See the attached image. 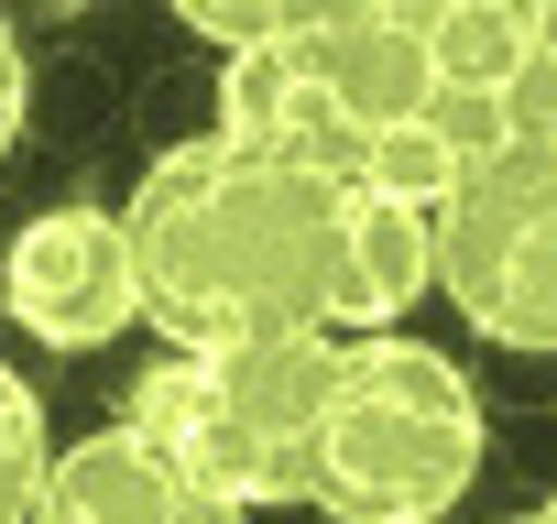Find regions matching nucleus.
I'll return each instance as SVG.
<instances>
[{
  "mask_svg": "<svg viewBox=\"0 0 557 524\" xmlns=\"http://www.w3.org/2000/svg\"><path fill=\"white\" fill-rule=\"evenodd\" d=\"M503 132H546L557 142V0H535V23H524V66L503 88Z\"/></svg>",
  "mask_w": 557,
  "mask_h": 524,
  "instance_id": "11",
  "label": "nucleus"
},
{
  "mask_svg": "<svg viewBox=\"0 0 557 524\" xmlns=\"http://www.w3.org/2000/svg\"><path fill=\"white\" fill-rule=\"evenodd\" d=\"M0 307H12L23 339L45 350H110L143 328V274H132V229L121 208H45L12 229V251H0Z\"/></svg>",
  "mask_w": 557,
  "mask_h": 524,
  "instance_id": "5",
  "label": "nucleus"
},
{
  "mask_svg": "<svg viewBox=\"0 0 557 524\" xmlns=\"http://www.w3.org/2000/svg\"><path fill=\"white\" fill-rule=\"evenodd\" d=\"M481 394L448 350L405 328L339 339V372L307 426V502L329 524H448L481 481Z\"/></svg>",
  "mask_w": 557,
  "mask_h": 524,
  "instance_id": "2",
  "label": "nucleus"
},
{
  "mask_svg": "<svg viewBox=\"0 0 557 524\" xmlns=\"http://www.w3.org/2000/svg\"><path fill=\"white\" fill-rule=\"evenodd\" d=\"M437 285V229L416 197L394 186H361L339 175V208H329V274H318V317L339 339L361 328H405V307Z\"/></svg>",
  "mask_w": 557,
  "mask_h": 524,
  "instance_id": "6",
  "label": "nucleus"
},
{
  "mask_svg": "<svg viewBox=\"0 0 557 524\" xmlns=\"http://www.w3.org/2000/svg\"><path fill=\"white\" fill-rule=\"evenodd\" d=\"M513 524H557V502H535V513H513Z\"/></svg>",
  "mask_w": 557,
  "mask_h": 524,
  "instance_id": "14",
  "label": "nucleus"
},
{
  "mask_svg": "<svg viewBox=\"0 0 557 524\" xmlns=\"http://www.w3.org/2000/svg\"><path fill=\"white\" fill-rule=\"evenodd\" d=\"M45 459H55V437H45V404H34V383L0 361V524H23L34 513V491H45Z\"/></svg>",
  "mask_w": 557,
  "mask_h": 524,
  "instance_id": "10",
  "label": "nucleus"
},
{
  "mask_svg": "<svg viewBox=\"0 0 557 524\" xmlns=\"http://www.w3.org/2000/svg\"><path fill=\"white\" fill-rule=\"evenodd\" d=\"M339 372V328H262V339H164L121 404L132 437H153L197 491L273 513L307 502V426Z\"/></svg>",
  "mask_w": 557,
  "mask_h": 524,
  "instance_id": "3",
  "label": "nucleus"
},
{
  "mask_svg": "<svg viewBox=\"0 0 557 524\" xmlns=\"http://www.w3.org/2000/svg\"><path fill=\"white\" fill-rule=\"evenodd\" d=\"M208 132H230L273 164H307V175H361V142H350L307 34H262V45L219 55V121Z\"/></svg>",
  "mask_w": 557,
  "mask_h": 524,
  "instance_id": "7",
  "label": "nucleus"
},
{
  "mask_svg": "<svg viewBox=\"0 0 557 524\" xmlns=\"http://www.w3.org/2000/svg\"><path fill=\"white\" fill-rule=\"evenodd\" d=\"M329 208L339 175L273 164L230 132L164 142L143 186L121 197L143 317L164 339H262V328H329L318 274H329Z\"/></svg>",
  "mask_w": 557,
  "mask_h": 524,
  "instance_id": "1",
  "label": "nucleus"
},
{
  "mask_svg": "<svg viewBox=\"0 0 557 524\" xmlns=\"http://www.w3.org/2000/svg\"><path fill=\"white\" fill-rule=\"evenodd\" d=\"M23 524H251V513L219 502V491H197L153 437L99 426V437H66L45 459V491H34Z\"/></svg>",
  "mask_w": 557,
  "mask_h": 524,
  "instance_id": "8",
  "label": "nucleus"
},
{
  "mask_svg": "<svg viewBox=\"0 0 557 524\" xmlns=\"http://www.w3.org/2000/svg\"><path fill=\"white\" fill-rule=\"evenodd\" d=\"M164 12H175L186 34H208L219 55H240V45H262V34H273V0H164Z\"/></svg>",
  "mask_w": 557,
  "mask_h": 524,
  "instance_id": "12",
  "label": "nucleus"
},
{
  "mask_svg": "<svg viewBox=\"0 0 557 524\" xmlns=\"http://www.w3.org/2000/svg\"><path fill=\"white\" fill-rule=\"evenodd\" d=\"M426 229H437V296L481 339L557 350V142L546 132H492L448 175Z\"/></svg>",
  "mask_w": 557,
  "mask_h": 524,
  "instance_id": "4",
  "label": "nucleus"
},
{
  "mask_svg": "<svg viewBox=\"0 0 557 524\" xmlns=\"http://www.w3.org/2000/svg\"><path fill=\"white\" fill-rule=\"evenodd\" d=\"M23 110H34V77H23V34L0 23V164H12V142H23Z\"/></svg>",
  "mask_w": 557,
  "mask_h": 524,
  "instance_id": "13",
  "label": "nucleus"
},
{
  "mask_svg": "<svg viewBox=\"0 0 557 524\" xmlns=\"http://www.w3.org/2000/svg\"><path fill=\"white\" fill-rule=\"evenodd\" d=\"M383 12L426 45V66H437L448 99H492V110H503V88H513V66H524L535 0H383Z\"/></svg>",
  "mask_w": 557,
  "mask_h": 524,
  "instance_id": "9",
  "label": "nucleus"
}]
</instances>
